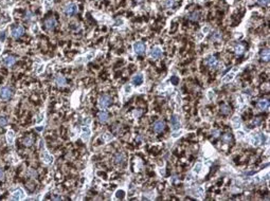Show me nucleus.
<instances>
[{
  "instance_id": "25",
  "label": "nucleus",
  "mask_w": 270,
  "mask_h": 201,
  "mask_svg": "<svg viewBox=\"0 0 270 201\" xmlns=\"http://www.w3.org/2000/svg\"><path fill=\"white\" fill-rule=\"evenodd\" d=\"M32 143H33V139H32L31 137H28L26 139V140L24 141V144L26 146H30V145H32Z\"/></svg>"
},
{
  "instance_id": "15",
  "label": "nucleus",
  "mask_w": 270,
  "mask_h": 201,
  "mask_svg": "<svg viewBox=\"0 0 270 201\" xmlns=\"http://www.w3.org/2000/svg\"><path fill=\"white\" fill-rule=\"evenodd\" d=\"M90 135H91V131H90L89 127H88V126L84 127V128H83V131H82V138H83V140L87 142V141L90 139Z\"/></svg>"
},
{
  "instance_id": "39",
  "label": "nucleus",
  "mask_w": 270,
  "mask_h": 201,
  "mask_svg": "<svg viewBox=\"0 0 270 201\" xmlns=\"http://www.w3.org/2000/svg\"><path fill=\"white\" fill-rule=\"evenodd\" d=\"M213 133H214V135H215L214 137H218V133H219V132H218V131H217V130H216V131H214V132H213Z\"/></svg>"
},
{
  "instance_id": "37",
  "label": "nucleus",
  "mask_w": 270,
  "mask_h": 201,
  "mask_svg": "<svg viewBox=\"0 0 270 201\" xmlns=\"http://www.w3.org/2000/svg\"><path fill=\"white\" fill-rule=\"evenodd\" d=\"M2 50H3V45H2V42H0V54H1Z\"/></svg>"
},
{
  "instance_id": "20",
  "label": "nucleus",
  "mask_w": 270,
  "mask_h": 201,
  "mask_svg": "<svg viewBox=\"0 0 270 201\" xmlns=\"http://www.w3.org/2000/svg\"><path fill=\"white\" fill-rule=\"evenodd\" d=\"M261 57H262V59H263V61H269V58H270V56H269V51H268L267 49H265V50H263L262 53H261Z\"/></svg>"
},
{
  "instance_id": "22",
  "label": "nucleus",
  "mask_w": 270,
  "mask_h": 201,
  "mask_svg": "<svg viewBox=\"0 0 270 201\" xmlns=\"http://www.w3.org/2000/svg\"><path fill=\"white\" fill-rule=\"evenodd\" d=\"M114 161H116V164L123 163V161H124V155L123 153H118L116 156V158H114Z\"/></svg>"
},
{
  "instance_id": "35",
  "label": "nucleus",
  "mask_w": 270,
  "mask_h": 201,
  "mask_svg": "<svg viewBox=\"0 0 270 201\" xmlns=\"http://www.w3.org/2000/svg\"><path fill=\"white\" fill-rule=\"evenodd\" d=\"M234 124H235V128H237V127L239 126V124H241V123H239V121H238V122L236 121V118H235V120H234Z\"/></svg>"
},
{
  "instance_id": "9",
  "label": "nucleus",
  "mask_w": 270,
  "mask_h": 201,
  "mask_svg": "<svg viewBox=\"0 0 270 201\" xmlns=\"http://www.w3.org/2000/svg\"><path fill=\"white\" fill-rule=\"evenodd\" d=\"M153 127H154L155 132L160 133V132L163 131L164 128H165V123H164L163 121H157V122H155V124H154Z\"/></svg>"
},
{
  "instance_id": "19",
  "label": "nucleus",
  "mask_w": 270,
  "mask_h": 201,
  "mask_svg": "<svg viewBox=\"0 0 270 201\" xmlns=\"http://www.w3.org/2000/svg\"><path fill=\"white\" fill-rule=\"evenodd\" d=\"M132 83L135 85H137V86H139V85H141L143 83V76L142 74H137V75H135V76L132 77Z\"/></svg>"
},
{
  "instance_id": "33",
  "label": "nucleus",
  "mask_w": 270,
  "mask_h": 201,
  "mask_svg": "<svg viewBox=\"0 0 270 201\" xmlns=\"http://www.w3.org/2000/svg\"><path fill=\"white\" fill-rule=\"evenodd\" d=\"M173 3H174V1H173V0H167V2L165 3V5H166L167 8H169V6H172V5H173Z\"/></svg>"
},
{
  "instance_id": "26",
  "label": "nucleus",
  "mask_w": 270,
  "mask_h": 201,
  "mask_svg": "<svg viewBox=\"0 0 270 201\" xmlns=\"http://www.w3.org/2000/svg\"><path fill=\"white\" fill-rule=\"evenodd\" d=\"M189 18H190L191 20H197V19L199 18V14L196 13V12H194L193 14H191V15L189 16Z\"/></svg>"
},
{
  "instance_id": "13",
  "label": "nucleus",
  "mask_w": 270,
  "mask_h": 201,
  "mask_svg": "<svg viewBox=\"0 0 270 201\" xmlns=\"http://www.w3.org/2000/svg\"><path fill=\"white\" fill-rule=\"evenodd\" d=\"M256 107L259 110H266L269 107V102L267 100H259L256 104Z\"/></svg>"
},
{
  "instance_id": "7",
  "label": "nucleus",
  "mask_w": 270,
  "mask_h": 201,
  "mask_svg": "<svg viewBox=\"0 0 270 201\" xmlns=\"http://www.w3.org/2000/svg\"><path fill=\"white\" fill-rule=\"evenodd\" d=\"M45 26H46V28H47V30H49V31L54 30V28H55V26H56L55 18H54V17H49V18H47L45 20Z\"/></svg>"
},
{
  "instance_id": "18",
  "label": "nucleus",
  "mask_w": 270,
  "mask_h": 201,
  "mask_svg": "<svg viewBox=\"0 0 270 201\" xmlns=\"http://www.w3.org/2000/svg\"><path fill=\"white\" fill-rule=\"evenodd\" d=\"M162 55V50L159 47H155L151 50V57L153 58H159Z\"/></svg>"
},
{
  "instance_id": "36",
  "label": "nucleus",
  "mask_w": 270,
  "mask_h": 201,
  "mask_svg": "<svg viewBox=\"0 0 270 201\" xmlns=\"http://www.w3.org/2000/svg\"><path fill=\"white\" fill-rule=\"evenodd\" d=\"M3 176H4V174H3V170L1 168H0V179H2Z\"/></svg>"
},
{
  "instance_id": "6",
  "label": "nucleus",
  "mask_w": 270,
  "mask_h": 201,
  "mask_svg": "<svg viewBox=\"0 0 270 201\" xmlns=\"http://www.w3.org/2000/svg\"><path fill=\"white\" fill-rule=\"evenodd\" d=\"M24 33V26H16V28H14V29H12V31H11V35H12V37H14V38H19L20 36H22V34Z\"/></svg>"
},
{
  "instance_id": "28",
  "label": "nucleus",
  "mask_w": 270,
  "mask_h": 201,
  "mask_svg": "<svg viewBox=\"0 0 270 201\" xmlns=\"http://www.w3.org/2000/svg\"><path fill=\"white\" fill-rule=\"evenodd\" d=\"M171 83H172L173 85H177L178 83H179V78H178L177 76H173L172 78H171Z\"/></svg>"
},
{
  "instance_id": "24",
  "label": "nucleus",
  "mask_w": 270,
  "mask_h": 201,
  "mask_svg": "<svg viewBox=\"0 0 270 201\" xmlns=\"http://www.w3.org/2000/svg\"><path fill=\"white\" fill-rule=\"evenodd\" d=\"M8 125V119L4 116H0V127H3Z\"/></svg>"
},
{
  "instance_id": "4",
  "label": "nucleus",
  "mask_w": 270,
  "mask_h": 201,
  "mask_svg": "<svg viewBox=\"0 0 270 201\" xmlns=\"http://www.w3.org/2000/svg\"><path fill=\"white\" fill-rule=\"evenodd\" d=\"M24 197H26V194H24V190L20 187L16 188V190H13L12 194H11V199H12V200H22Z\"/></svg>"
},
{
  "instance_id": "14",
  "label": "nucleus",
  "mask_w": 270,
  "mask_h": 201,
  "mask_svg": "<svg viewBox=\"0 0 270 201\" xmlns=\"http://www.w3.org/2000/svg\"><path fill=\"white\" fill-rule=\"evenodd\" d=\"M98 119L101 123H106L109 119V114L107 113L106 111H101V112H99V114H98Z\"/></svg>"
},
{
  "instance_id": "23",
  "label": "nucleus",
  "mask_w": 270,
  "mask_h": 201,
  "mask_svg": "<svg viewBox=\"0 0 270 201\" xmlns=\"http://www.w3.org/2000/svg\"><path fill=\"white\" fill-rule=\"evenodd\" d=\"M231 140H232V135L231 133H226L225 135H222V141L225 143H230Z\"/></svg>"
},
{
  "instance_id": "32",
  "label": "nucleus",
  "mask_w": 270,
  "mask_h": 201,
  "mask_svg": "<svg viewBox=\"0 0 270 201\" xmlns=\"http://www.w3.org/2000/svg\"><path fill=\"white\" fill-rule=\"evenodd\" d=\"M123 195H124V192H123V190L116 193V197H118V198H123Z\"/></svg>"
},
{
  "instance_id": "27",
  "label": "nucleus",
  "mask_w": 270,
  "mask_h": 201,
  "mask_svg": "<svg viewBox=\"0 0 270 201\" xmlns=\"http://www.w3.org/2000/svg\"><path fill=\"white\" fill-rule=\"evenodd\" d=\"M243 51H244V47H243V46L238 45V46H236V47H235V52L237 53V54H241V53H243Z\"/></svg>"
},
{
  "instance_id": "38",
  "label": "nucleus",
  "mask_w": 270,
  "mask_h": 201,
  "mask_svg": "<svg viewBox=\"0 0 270 201\" xmlns=\"http://www.w3.org/2000/svg\"><path fill=\"white\" fill-rule=\"evenodd\" d=\"M140 114H141V111H138V112L136 111V112H135V115H136V116H139Z\"/></svg>"
},
{
  "instance_id": "17",
  "label": "nucleus",
  "mask_w": 270,
  "mask_h": 201,
  "mask_svg": "<svg viewBox=\"0 0 270 201\" xmlns=\"http://www.w3.org/2000/svg\"><path fill=\"white\" fill-rule=\"evenodd\" d=\"M55 84L58 85V86H65V85L67 84V81L63 75L58 74V75H56V77H55Z\"/></svg>"
},
{
  "instance_id": "11",
  "label": "nucleus",
  "mask_w": 270,
  "mask_h": 201,
  "mask_svg": "<svg viewBox=\"0 0 270 201\" xmlns=\"http://www.w3.org/2000/svg\"><path fill=\"white\" fill-rule=\"evenodd\" d=\"M5 137H6V142H8L9 145H13L14 141H15V132H14L12 129L8 130Z\"/></svg>"
},
{
  "instance_id": "31",
  "label": "nucleus",
  "mask_w": 270,
  "mask_h": 201,
  "mask_svg": "<svg viewBox=\"0 0 270 201\" xmlns=\"http://www.w3.org/2000/svg\"><path fill=\"white\" fill-rule=\"evenodd\" d=\"M220 38V34L218 33V32H215L214 35H212V39L215 40V39H219Z\"/></svg>"
},
{
  "instance_id": "16",
  "label": "nucleus",
  "mask_w": 270,
  "mask_h": 201,
  "mask_svg": "<svg viewBox=\"0 0 270 201\" xmlns=\"http://www.w3.org/2000/svg\"><path fill=\"white\" fill-rule=\"evenodd\" d=\"M206 63H208V66L211 67V68H216V67L218 66V61L216 59V57H214V56H211V57L208 58Z\"/></svg>"
},
{
  "instance_id": "29",
  "label": "nucleus",
  "mask_w": 270,
  "mask_h": 201,
  "mask_svg": "<svg viewBox=\"0 0 270 201\" xmlns=\"http://www.w3.org/2000/svg\"><path fill=\"white\" fill-rule=\"evenodd\" d=\"M34 18V15L31 13V12H28L26 15V20H31V19Z\"/></svg>"
},
{
  "instance_id": "2",
  "label": "nucleus",
  "mask_w": 270,
  "mask_h": 201,
  "mask_svg": "<svg viewBox=\"0 0 270 201\" xmlns=\"http://www.w3.org/2000/svg\"><path fill=\"white\" fill-rule=\"evenodd\" d=\"M77 11H79V9H77V5L75 4V3H73V2L67 3V4L65 5V8H64V12H65V14H66L67 16H73V15H75V14L77 13Z\"/></svg>"
},
{
  "instance_id": "8",
  "label": "nucleus",
  "mask_w": 270,
  "mask_h": 201,
  "mask_svg": "<svg viewBox=\"0 0 270 201\" xmlns=\"http://www.w3.org/2000/svg\"><path fill=\"white\" fill-rule=\"evenodd\" d=\"M134 50H135L136 54L141 55V54H143V53L145 52V46L142 42H136L135 45H134Z\"/></svg>"
},
{
  "instance_id": "34",
  "label": "nucleus",
  "mask_w": 270,
  "mask_h": 201,
  "mask_svg": "<svg viewBox=\"0 0 270 201\" xmlns=\"http://www.w3.org/2000/svg\"><path fill=\"white\" fill-rule=\"evenodd\" d=\"M4 38H5V34H4V32H1L0 33V40H1V42L4 40Z\"/></svg>"
},
{
  "instance_id": "10",
  "label": "nucleus",
  "mask_w": 270,
  "mask_h": 201,
  "mask_svg": "<svg viewBox=\"0 0 270 201\" xmlns=\"http://www.w3.org/2000/svg\"><path fill=\"white\" fill-rule=\"evenodd\" d=\"M171 125H172V128L173 130H177L179 129L180 127V120H179V116L174 114L171 119Z\"/></svg>"
},
{
  "instance_id": "3",
  "label": "nucleus",
  "mask_w": 270,
  "mask_h": 201,
  "mask_svg": "<svg viewBox=\"0 0 270 201\" xmlns=\"http://www.w3.org/2000/svg\"><path fill=\"white\" fill-rule=\"evenodd\" d=\"M111 104V98L109 95H102L99 100V106H100L101 109H106L108 108Z\"/></svg>"
},
{
  "instance_id": "5",
  "label": "nucleus",
  "mask_w": 270,
  "mask_h": 201,
  "mask_svg": "<svg viewBox=\"0 0 270 201\" xmlns=\"http://www.w3.org/2000/svg\"><path fill=\"white\" fill-rule=\"evenodd\" d=\"M12 96V90L9 87H2L0 89V98L1 100H9Z\"/></svg>"
},
{
  "instance_id": "1",
  "label": "nucleus",
  "mask_w": 270,
  "mask_h": 201,
  "mask_svg": "<svg viewBox=\"0 0 270 201\" xmlns=\"http://www.w3.org/2000/svg\"><path fill=\"white\" fill-rule=\"evenodd\" d=\"M40 150H41V153H40V158H41L42 162H45L46 164L52 163L53 160H54V158H53V156H51L50 153H48V151L45 149V146H44V144H42V141L40 142Z\"/></svg>"
},
{
  "instance_id": "40",
  "label": "nucleus",
  "mask_w": 270,
  "mask_h": 201,
  "mask_svg": "<svg viewBox=\"0 0 270 201\" xmlns=\"http://www.w3.org/2000/svg\"><path fill=\"white\" fill-rule=\"evenodd\" d=\"M228 1H232V0H228Z\"/></svg>"
},
{
  "instance_id": "30",
  "label": "nucleus",
  "mask_w": 270,
  "mask_h": 201,
  "mask_svg": "<svg viewBox=\"0 0 270 201\" xmlns=\"http://www.w3.org/2000/svg\"><path fill=\"white\" fill-rule=\"evenodd\" d=\"M257 2H259L261 5L264 6V5H267L268 3H269V0H257Z\"/></svg>"
},
{
  "instance_id": "12",
  "label": "nucleus",
  "mask_w": 270,
  "mask_h": 201,
  "mask_svg": "<svg viewBox=\"0 0 270 201\" xmlns=\"http://www.w3.org/2000/svg\"><path fill=\"white\" fill-rule=\"evenodd\" d=\"M2 63H3V65H4V66L11 67V66H13L14 63H16V58L14 57V56H6V57L3 58Z\"/></svg>"
},
{
  "instance_id": "21",
  "label": "nucleus",
  "mask_w": 270,
  "mask_h": 201,
  "mask_svg": "<svg viewBox=\"0 0 270 201\" xmlns=\"http://www.w3.org/2000/svg\"><path fill=\"white\" fill-rule=\"evenodd\" d=\"M220 112L222 114H229L231 112V108L228 105H221L220 106Z\"/></svg>"
}]
</instances>
